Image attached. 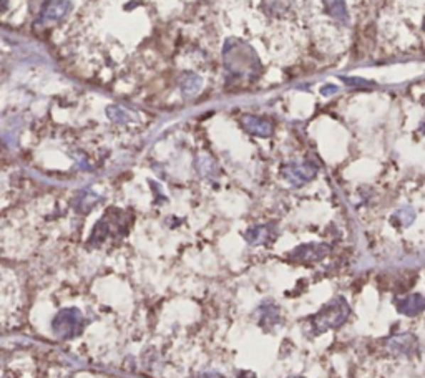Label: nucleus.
Segmentation results:
<instances>
[{
  "mask_svg": "<svg viewBox=\"0 0 425 378\" xmlns=\"http://www.w3.org/2000/svg\"><path fill=\"white\" fill-rule=\"evenodd\" d=\"M343 80L348 83V85H353V87H367V85H372V83L365 82V80H357V78H349V77H344Z\"/></svg>",
  "mask_w": 425,
  "mask_h": 378,
  "instance_id": "2eb2a0df",
  "label": "nucleus"
},
{
  "mask_svg": "<svg viewBox=\"0 0 425 378\" xmlns=\"http://www.w3.org/2000/svg\"><path fill=\"white\" fill-rule=\"evenodd\" d=\"M334 91H338V88H335V87H324L323 88L324 95H329V93H334Z\"/></svg>",
  "mask_w": 425,
  "mask_h": 378,
  "instance_id": "dca6fc26",
  "label": "nucleus"
},
{
  "mask_svg": "<svg viewBox=\"0 0 425 378\" xmlns=\"http://www.w3.org/2000/svg\"><path fill=\"white\" fill-rule=\"evenodd\" d=\"M70 9H72L70 0H48L45 7H43L42 22L45 23L60 22L63 17H67V13L70 12Z\"/></svg>",
  "mask_w": 425,
  "mask_h": 378,
  "instance_id": "39448f33",
  "label": "nucleus"
},
{
  "mask_svg": "<svg viewBox=\"0 0 425 378\" xmlns=\"http://www.w3.org/2000/svg\"><path fill=\"white\" fill-rule=\"evenodd\" d=\"M225 67L236 77L253 78L259 70V60L248 43L231 38L225 45Z\"/></svg>",
  "mask_w": 425,
  "mask_h": 378,
  "instance_id": "f257e3e1",
  "label": "nucleus"
},
{
  "mask_svg": "<svg viewBox=\"0 0 425 378\" xmlns=\"http://www.w3.org/2000/svg\"><path fill=\"white\" fill-rule=\"evenodd\" d=\"M269 238H271V233H269L268 226H256V228H253L248 234H246L248 243L253 245L266 244L269 240Z\"/></svg>",
  "mask_w": 425,
  "mask_h": 378,
  "instance_id": "9b49d317",
  "label": "nucleus"
},
{
  "mask_svg": "<svg viewBox=\"0 0 425 378\" xmlns=\"http://www.w3.org/2000/svg\"><path fill=\"white\" fill-rule=\"evenodd\" d=\"M200 378H223L218 373H205V375H201Z\"/></svg>",
  "mask_w": 425,
  "mask_h": 378,
  "instance_id": "f3484780",
  "label": "nucleus"
},
{
  "mask_svg": "<svg viewBox=\"0 0 425 378\" xmlns=\"http://www.w3.org/2000/svg\"><path fill=\"white\" fill-rule=\"evenodd\" d=\"M201 88V78L196 75H188L185 77V80L181 82V90L186 96H193L200 91Z\"/></svg>",
  "mask_w": 425,
  "mask_h": 378,
  "instance_id": "4468645a",
  "label": "nucleus"
},
{
  "mask_svg": "<svg viewBox=\"0 0 425 378\" xmlns=\"http://www.w3.org/2000/svg\"><path fill=\"white\" fill-rule=\"evenodd\" d=\"M241 126H243L248 133L261 136V138H266V136H271V133H273V125H271V121L264 120V118L261 116L244 115L241 118Z\"/></svg>",
  "mask_w": 425,
  "mask_h": 378,
  "instance_id": "423d86ee",
  "label": "nucleus"
},
{
  "mask_svg": "<svg viewBox=\"0 0 425 378\" xmlns=\"http://www.w3.org/2000/svg\"><path fill=\"white\" fill-rule=\"evenodd\" d=\"M349 313L350 308L343 297L333 299V301L326 304L316 316L311 317V328H313V333L314 335H319V333L328 332L330 328H339L348 321Z\"/></svg>",
  "mask_w": 425,
  "mask_h": 378,
  "instance_id": "f03ea898",
  "label": "nucleus"
},
{
  "mask_svg": "<svg viewBox=\"0 0 425 378\" xmlns=\"http://www.w3.org/2000/svg\"><path fill=\"white\" fill-rule=\"evenodd\" d=\"M316 174H318V169H316V166L309 163L286 165L284 168L281 169V176H283L291 186H296V188H299V186L313 181L316 178Z\"/></svg>",
  "mask_w": 425,
  "mask_h": 378,
  "instance_id": "20e7f679",
  "label": "nucleus"
},
{
  "mask_svg": "<svg viewBox=\"0 0 425 378\" xmlns=\"http://www.w3.org/2000/svg\"><path fill=\"white\" fill-rule=\"evenodd\" d=\"M390 347H392L395 352L410 353V352L417 350V340H415L414 335H409V333H404V335L394 337L392 340H390Z\"/></svg>",
  "mask_w": 425,
  "mask_h": 378,
  "instance_id": "9d476101",
  "label": "nucleus"
},
{
  "mask_svg": "<svg viewBox=\"0 0 425 378\" xmlns=\"http://www.w3.org/2000/svg\"><path fill=\"white\" fill-rule=\"evenodd\" d=\"M263 7L271 16H279V13L289 11L291 0H263Z\"/></svg>",
  "mask_w": 425,
  "mask_h": 378,
  "instance_id": "ddd939ff",
  "label": "nucleus"
},
{
  "mask_svg": "<svg viewBox=\"0 0 425 378\" xmlns=\"http://www.w3.org/2000/svg\"><path fill=\"white\" fill-rule=\"evenodd\" d=\"M395 307H397V311L400 313H404V316L414 317L417 316V313L425 311V299L422 296H419V294H414V296L399 299V301L395 302Z\"/></svg>",
  "mask_w": 425,
  "mask_h": 378,
  "instance_id": "6e6552de",
  "label": "nucleus"
},
{
  "mask_svg": "<svg viewBox=\"0 0 425 378\" xmlns=\"http://www.w3.org/2000/svg\"><path fill=\"white\" fill-rule=\"evenodd\" d=\"M259 316H261V321H259L261 326L263 327L274 326L279 318V308L273 306V304H264V306L259 308Z\"/></svg>",
  "mask_w": 425,
  "mask_h": 378,
  "instance_id": "f8f14e48",
  "label": "nucleus"
},
{
  "mask_svg": "<svg viewBox=\"0 0 425 378\" xmlns=\"http://www.w3.org/2000/svg\"><path fill=\"white\" fill-rule=\"evenodd\" d=\"M324 2L330 17L343 23L349 22V13H348V6H345V0H324Z\"/></svg>",
  "mask_w": 425,
  "mask_h": 378,
  "instance_id": "1a4fd4ad",
  "label": "nucleus"
},
{
  "mask_svg": "<svg viewBox=\"0 0 425 378\" xmlns=\"http://www.w3.org/2000/svg\"><path fill=\"white\" fill-rule=\"evenodd\" d=\"M326 254H328V248H326L324 244H306L294 250L293 257L298 259V261L314 262V261H321Z\"/></svg>",
  "mask_w": 425,
  "mask_h": 378,
  "instance_id": "0eeeda50",
  "label": "nucleus"
},
{
  "mask_svg": "<svg viewBox=\"0 0 425 378\" xmlns=\"http://www.w3.org/2000/svg\"><path fill=\"white\" fill-rule=\"evenodd\" d=\"M293 378H303V377H293Z\"/></svg>",
  "mask_w": 425,
  "mask_h": 378,
  "instance_id": "a211bd4d",
  "label": "nucleus"
},
{
  "mask_svg": "<svg viewBox=\"0 0 425 378\" xmlns=\"http://www.w3.org/2000/svg\"><path fill=\"white\" fill-rule=\"evenodd\" d=\"M83 327H85L83 313L73 307L62 308L52 322L53 333L62 340H70V338L78 337L83 332Z\"/></svg>",
  "mask_w": 425,
  "mask_h": 378,
  "instance_id": "7ed1b4c3",
  "label": "nucleus"
}]
</instances>
